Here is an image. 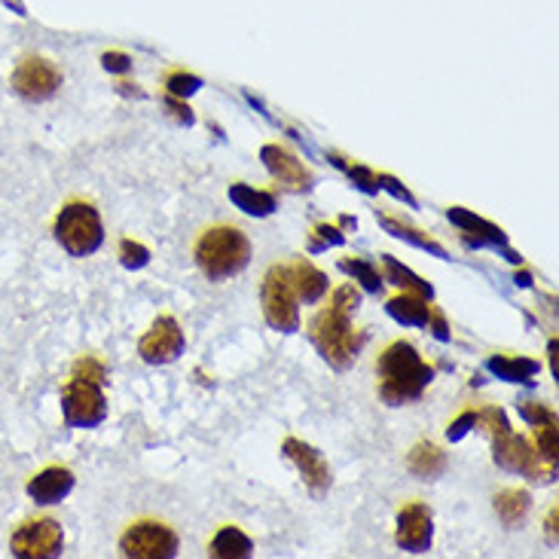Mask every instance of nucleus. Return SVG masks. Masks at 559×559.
I'll return each mask as SVG.
<instances>
[{
	"instance_id": "1",
	"label": "nucleus",
	"mask_w": 559,
	"mask_h": 559,
	"mask_svg": "<svg viewBox=\"0 0 559 559\" xmlns=\"http://www.w3.org/2000/svg\"><path fill=\"white\" fill-rule=\"evenodd\" d=\"M358 306H361V294H358V287L346 282L333 290L331 306H324L309 324V336L321 352V358L336 370H348L358 361L364 343H367V333L355 331V324H352V316L358 312Z\"/></svg>"
},
{
	"instance_id": "2",
	"label": "nucleus",
	"mask_w": 559,
	"mask_h": 559,
	"mask_svg": "<svg viewBox=\"0 0 559 559\" xmlns=\"http://www.w3.org/2000/svg\"><path fill=\"white\" fill-rule=\"evenodd\" d=\"M377 377H379V397L389 407H404L413 404L425 394V389L435 379V367L423 361L419 348L407 340H394L377 358Z\"/></svg>"
},
{
	"instance_id": "3",
	"label": "nucleus",
	"mask_w": 559,
	"mask_h": 559,
	"mask_svg": "<svg viewBox=\"0 0 559 559\" xmlns=\"http://www.w3.org/2000/svg\"><path fill=\"white\" fill-rule=\"evenodd\" d=\"M474 425H480L486 435L492 438V459H496L499 468L526 474V477H535V480H557V468L547 465L545 459L538 455V450L532 447V440L516 435L511 423H508V416H504V409H477Z\"/></svg>"
},
{
	"instance_id": "4",
	"label": "nucleus",
	"mask_w": 559,
	"mask_h": 559,
	"mask_svg": "<svg viewBox=\"0 0 559 559\" xmlns=\"http://www.w3.org/2000/svg\"><path fill=\"white\" fill-rule=\"evenodd\" d=\"M251 263V239L239 227L217 224L197 242V266L209 282H227Z\"/></svg>"
},
{
	"instance_id": "5",
	"label": "nucleus",
	"mask_w": 559,
	"mask_h": 559,
	"mask_svg": "<svg viewBox=\"0 0 559 559\" xmlns=\"http://www.w3.org/2000/svg\"><path fill=\"white\" fill-rule=\"evenodd\" d=\"M56 242L71 258H92L105 245V224L92 202H68L56 217Z\"/></svg>"
},
{
	"instance_id": "6",
	"label": "nucleus",
	"mask_w": 559,
	"mask_h": 559,
	"mask_svg": "<svg viewBox=\"0 0 559 559\" xmlns=\"http://www.w3.org/2000/svg\"><path fill=\"white\" fill-rule=\"evenodd\" d=\"M300 297L290 278V266L287 263H275L270 273L263 275L260 285V306H263V318L266 324L278 333H297L300 331Z\"/></svg>"
},
{
	"instance_id": "7",
	"label": "nucleus",
	"mask_w": 559,
	"mask_h": 559,
	"mask_svg": "<svg viewBox=\"0 0 559 559\" xmlns=\"http://www.w3.org/2000/svg\"><path fill=\"white\" fill-rule=\"evenodd\" d=\"M61 416L71 428H98L107 419V397L98 382L71 377L61 389Z\"/></svg>"
},
{
	"instance_id": "8",
	"label": "nucleus",
	"mask_w": 559,
	"mask_h": 559,
	"mask_svg": "<svg viewBox=\"0 0 559 559\" xmlns=\"http://www.w3.org/2000/svg\"><path fill=\"white\" fill-rule=\"evenodd\" d=\"M178 532L159 520H138L122 532L120 550L129 559H168L178 554Z\"/></svg>"
},
{
	"instance_id": "9",
	"label": "nucleus",
	"mask_w": 559,
	"mask_h": 559,
	"mask_svg": "<svg viewBox=\"0 0 559 559\" xmlns=\"http://www.w3.org/2000/svg\"><path fill=\"white\" fill-rule=\"evenodd\" d=\"M10 83H13V92L19 98H25L31 105H40V102H49L59 92L61 71L49 59L25 56V59L15 64Z\"/></svg>"
},
{
	"instance_id": "10",
	"label": "nucleus",
	"mask_w": 559,
	"mask_h": 559,
	"mask_svg": "<svg viewBox=\"0 0 559 559\" xmlns=\"http://www.w3.org/2000/svg\"><path fill=\"white\" fill-rule=\"evenodd\" d=\"M13 557L22 559H49L64 550V532L56 520H28L13 532L10 538Z\"/></svg>"
},
{
	"instance_id": "11",
	"label": "nucleus",
	"mask_w": 559,
	"mask_h": 559,
	"mask_svg": "<svg viewBox=\"0 0 559 559\" xmlns=\"http://www.w3.org/2000/svg\"><path fill=\"white\" fill-rule=\"evenodd\" d=\"M183 346L187 340H183L181 324L171 316H159L151 324V331L138 340V355L147 364H171L181 358Z\"/></svg>"
},
{
	"instance_id": "12",
	"label": "nucleus",
	"mask_w": 559,
	"mask_h": 559,
	"mask_svg": "<svg viewBox=\"0 0 559 559\" xmlns=\"http://www.w3.org/2000/svg\"><path fill=\"white\" fill-rule=\"evenodd\" d=\"M394 542L407 554H428L431 542H435V516L423 501H407L397 511V530H394Z\"/></svg>"
},
{
	"instance_id": "13",
	"label": "nucleus",
	"mask_w": 559,
	"mask_h": 559,
	"mask_svg": "<svg viewBox=\"0 0 559 559\" xmlns=\"http://www.w3.org/2000/svg\"><path fill=\"white\" fill-rule=\"evenodd\" d=\"M260 159H263V166L270 168V175L278 181V187H285L290 193H306L316 183V175L302 166L294 153L285 151L282 144H263Z\"/></svg>"
},
{
	"instance_id": "14",
	"label": "nucleus",
	"mask_w": 559,
	"mask_h": 559,
	"mask_svg": "<svg viewBox=\"0 0 559 559\" xmlns=\"http://www.w3.org/2000/svg\"><path fill=\"white\" fill-rule=\"evenodd\" d=\"M282 453L285 459H290L297 471H300L302 484L309 486V492L312 496H324L328 489H331V468H328V462H324V455L318 453L316 447H309V443H302L297 438H287L282 443Z\"/></svg>"
},
{
	"instance_id": "15",
	"label": "nucleus",
	"mask_w": 559,
	"mask_h": 559,
	"mask_svg": "<svg viewBox=\"0 0 559 559\" xmlns=\"http://www.w3.org/2000/svg\"><path fill=\"white\" fill-rule=\"evenodd\" d=\"M76 477L71 468H61V465H49L40 474H34L28 480V496L37 504H59L71 496Z\"/></svg>"
},
{
	"instance_id": "16",
	"label": "nucleus",
	"mask_w": 559,
	"mask_h": 559,
	"mask_svg": "<svg viewBox=\"0 0 559 559\" xmlns=\"http://www.w3.org/2000/svg\"><path fill=\"white\" fill-rule=\"evenodd\" d=\"M450 221H453L459 233H462V239L468 245H477V248H508V236L501 233L496 224H489L484 217H477V214L465 212V209H450Z\"/></svg>"
},
{
	"instance_id": "17",
	"label": "nucleus",
	"mask_w": 559,
	"mask_h": 559,
	"mask_svg": "<svg viewBox=\"0 0 559 559\" xmlns=\"http://www.w3.org/2000/svg\"><path fill=\"white\" fill-rule=\"evenodd\" d=\"M290 266V278H294V287H297V297L302 302H318L324 294H328V275L318 270L316 263L309 260H294L287 263Z\"/></svg>"
},
{
	"instance_id": "18",
	"label": "nucleus",
	"mask_w": 559,
	"mask_h": 559,
	"mask_svg": "<svg viewBox=\"0 0 559 559\" xmlns=\"http://www.w3.org/2000/svg\"><path fill=\"white\" fill-rule=\"evenodd\" d=\"M407 471L413 477H419V480H435L440 477L443 471H447V453L440 450L438 443H416L407 455Z\"/></svg>"
},
{
	"instance_id": "19",
	"label": "nucleus",
	"mask_w": 559,
	"mask_h": 559,
	"mask_svg": "<svg viewBox=\"0 0 559 559\" xmlns=\"http://www.w3.org/2000/svg\"><path fill=\"white\" fill-rule=\"evenodd\" d=\"M492 508H496V514H499V520L508 530H516V526L530 516L532 496L526 489L511 486V489H501L499 496H496V501H492Z\"/></svg>"
},
{
	"instance_id": "20",
	"label": "nucleus",
	"mask_w": 559,
	"mask_h": 559,
	"mask_svg": "<svg viewBox=\"0 0 559 559\" xmlns=\"http://www.w3.org/2000/svg\"><path fill=\"white\" fill-rule=\"evenodd\" d=\"M229 202L239 212L251 214V217H270L275 212V197L270 190H258L251 183H233L229 187Z\"/></svg>"
},
{
	"instance_id": "21",
	"label": "nucleus",
	"mask_w": 559,
	"mask_h": 559,
	"mask_svg": "<svg viewBox=\"0 0 559 559\" xmlns=\"http://www.w3.org/2000/svg\"><path fill=\"white\" fill-rule=\"evenodd\" d=\"M385 309H389V316H392L397 324H407V328H425V324H428V316H431L428 300L419 297V294H407V290L392 297Z\"/></svg>"
},
{
	"instance_id": "22",
	"label": "nucleus",
	"mask_w": 559,
	"mask_h": 559,
	"mask_svg": "<svg viewBox=\"0 0 559 559\" xmlns=\"http://www.w3.org/2000/svg\"><path fill=\"white\" fill-rule=\"evenodd\" d=\"M209 554L217 559H245L254 554V542H251L239 526H224V530H217V535L212 538Z\"/></svg>"
},
{
	"instance_id": "23",
	"label": "nucleus",
	"mask_w": 559,
	"mask_h": 559,
	"mask_svg": "<svg viewBox=\"0 0 559 559\" xmlns=\"http://www.w3.org/2000/svg\"><path fill=\"white\" fill-rule=\"evenodd\" d=\"M486 367L499 379H508V382H532V377L538 373V361H532V358H511V355H496V358H489Z\"/></svg>"
},
{
	"instance_id": "24",
	"label": "nucleus",
	"mask_w": 559,
	"mask_h": 559,
	"mask_svg": "<svg viewBox=\"0 0 559 559\" xmlns=\"http://www.w3.org/2000/svg\"><path fill=\"white\" fill-rule=\"evenodd\" d=\"M382 270H385V278H389V282H394V285L401 287V290H407V294H419V297H425V300H431V294H435V290H431V285H428V282H423L419 275L409 273L407 266H401V263H397L394 258H389V254L382 258Z\"/></svg>"
},
{
	"instance_id": "25",
	"label": "nucleus",
	"mask_w": 559,
	"mask_h": 559,
	"mask_svg": "<svg viewBox=\"0 0 559 559\" xmlns=\"http://www.w3.org/2000/svg\"><path fill=\"white\" fill-rule=\"evenodd\" d=\"M382 221V227L389 229L392 236H397V239H404V242H413L416 248H425V251H435L438 258H447V251L440 248L431 236H423V229H416V227H409V224H401V221H394V217H389V214H382L379 217Z\"/></svg>"
},
{
	"instance_id": "26",
	"label": "nucleus",
	"mask_w": 559,
	"mask_h": 559,
	"mask_svg": "<svg viewBox=\"0 0 559 559\" xmlns=\"http://www.w3.org/2000/svg\"><path fill=\"white\" fill-rule=\"evenodd\" d=\"M340 270L346 275H352L355 282H361L370 294H379L382 290V273H379L377 263H370V260L364 258H355V260H340Z\"/></svg>"
},
{
	"instance_id": "27",
	"label": "nucleus",
	"mask_w": 559,
	"mask_h": 559,
	"mask_svg": "<svg viewBox=\"0 0 559 559\" xmlns=\"http://www.w3.org/2000/svg\"><path fill=\"white\" fill-rule=\"evenodd\" d=\"M535 428V440H538V455L545 459L547 465L557 468V419L554 423L532 425Z\"/></svg>"
},
{
	"instance_id": "28",
	"label": "nucleus",
	"mask_w": 559,
	"mask_h": 559,
	"mask_svg": "<svg viewBox=\"0 0 559 559\" xmlns=\"http://www.w3.org/2000/svg\"><path fill=\"white\" fill-rule=\"evenodd\" d=\"M120 263L126 270H144L151 263V251L135 239H122L120 242Z\"/></svg>"
},
{
	"instance_id": "29",
	"label": "nucleus",
	"mask_w": 559,
	"mask_h": 559,
	"mask_svg": "<svg viewBox=\"0 0 559 559\" xmlns=\"http://www.w3.org/2000/svg\"><path fill=\"white\" fill-rule=\"evenodd\" d=\"M333 163H336V166H340V168H346L348 178L358 183L364 193H379L377 171H370V168H367V166H348V163H343V156H333Z\"/></svg>"
},
{
	"instance_id": "30",
	"label": "nucleus",
	"mask_w": 559,
	"mask_h": 559,
	"mask_svg": "<svg viewBox=\"0 0 559 559\" xmlns=\"http://www.w3.org/2000/svg\"><path fill=\"white\" fill-rule=\"evenodd\" d=\"M199 86H202V80L197 74H187V71H175V74L166 76V90L175 98H187V95L199 92Z\"/></svg>"
},
{
	"instance_id": "31",
	"label": "nucleus",
	"mask_w": 559,
	"mask_h": 559,
	"mask_svg": "<svg viewBox=\"0 0 559 559\" xmlns=\"http://www.w3.org/2000/svg\"><path fill=\"white\" fill-rule=\"evenodd\" d=\"M71 377L90 379V382H98V385H105V382H107V367H105V361H98V358H92V355H83V358L74 364Z\"/></svg>"
},
{
	"instance_id": "32",
	"label": "nucleus",
	"mask_w": 559,
	"mask_h": 559,
	"mask_svg": "<svg viewBox=\"0 0 559 559\" xmlns=\"http://www.w3.org/2000/svg\"><path fill=\"white\" fill-rule=\"evenodd\" d=\"M346 239H343V233L336 227H331V224H318L316 229H312V245H309V251H321V248H328V245H343Z\"/></svg>"
},
{
	"instance_id": "33",
	"label": "nucleus",
	"mask_w": 559,
	"mask_h": 559,
	"mask_svg": "<svg viewBox=\"0 0 559 559\" xmlns=\"http://www.w3.org/2000/svg\"><path fill=\"white\" fill-rule=\"evenodd\" d=\"M520 413H523V419L530 425L554 423V419H557L554 409H547L545 404H538V401H523V404H520Z\"/></svg>"
},
{
	"instance_id": "34",
	"label": "nucleus",
	"mask_w": 559,
	"mask_h": 559,
	"mask_svg": "<svg viewBox=\"0 0 559 559\" xmlns=\"http://www.w3.org/2000/svg\"><path fill=\"white\" fill-rule=\"evenodd\" d=\"M474 419H477V409H465V413H462V416H459V419H455V423L447 428V438L450 440L465 438L471 428H477V425H474Z\"/></svg>"
},
{
	"instance_id": "35",
	"label": "nucleus",
	"mask_w": 559,
	"mask_h": 559,
	"mask_svg": "<svg viewBox=\"0 0 559 559\" xmlns=\"http://www.w3.org/2000/svg\"><path fill=\"white\" fill-rule=\"evenodd\" d=\"M102 64H105V71H110V74H126L132 68V59L126 52H105Z\"/></svg>"
},
{
	"instance_id": "36",
	"label": "nucleus",
	"mask_w": 559,
	"mask_h": 559,
	"mask_svg": "<svg viewBox=\"0 0 559 559\" xmlns=\"http://www.w3.org/2000/svg\"><path fill=\"white\" fill-rule=\"evenodd\" d=\"M166 105L171 107V117H175V120L183 122V126H193V110L187 107V102H183V98L166 95Z\"/></svg>"
},
{
	"instance_id": "37",
	"label": "nucleus",
	"mask_w": 559,
	"mask_h": 559,
	"mask_svg": "<svg viewBox=\"0 0 559 559\" xmlns=\"http://www.w3.org/2000/svg\"><path fill=\"white\" fill-rule=\"evenodd\" d=\"M377 178H379V190H389L394 199H401V202H407V205H416V199L409 197L407 190L394 181V178H389V175H377Z\"/></svg>"
},
{
	"instance_id": "38",
	"label": "nucleus",
	"mask_w": 559,
	"mask_h": 559,
	"mask_svg": "<svg viewBox=\"0 0 559 559\" xmlns=\"http://www.w3.org/2000/svg\"><path fill=\"white\" fill-rule=\"evenodd\" d=\"M425 328H431V333L438 336L440 343H447V340H450L447 318H443V312H440V309H435V306H431V316H428V324H425Z\"/></svg>"
},
{
	"instance_id": "39",
	"label": "nucleus",
	"mask_w": 559,
	"mask_h": 559,
	"mask_svg": "<svg viewBox=\"0 0 559 559\" xmlns=\"http://www.w3.org/2000/svg\"><path fill=\"white\" fill-rule=\"evenodd\" d=\"M557 514L559 511H557V504H554V508H550L545 516V535L550 545H557Z\"/></svg>"
}]
</instances>
